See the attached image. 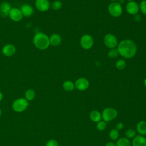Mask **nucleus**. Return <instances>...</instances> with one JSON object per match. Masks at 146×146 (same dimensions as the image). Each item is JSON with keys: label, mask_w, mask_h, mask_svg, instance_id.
Listing matches in <instances>:
<instances>
[{"label": "nucleus", "mask_w": 146, "mask_h": 146, "mask_svg": "<svg viewBox=\"0 0 146 146\" xmlns=\"http://www.w3.org/2000/svg\"><path fill=\"white\" fill-rule=\"evenodd\" d=\"M75 87L79 91L86 90L90 86V82L85 78H78L75 82Z\"/></svg>", "instance_id": "6e6552de"}, {"label": "nucleus", "mask_w": 146, "mask_h": 146, "mask_svg": "<svg viewBox=\"0 0 146 146\" xmlns=\"http://www.w3.org/2000/svg\"><path fill=\"white\" fill-rule=\"evenodd\" d=\"M127 1H128V2H130V1H133V0H127Z\"/></svg>", "instance_id": "e433bc0d"}, {"label": "nucleus", "mask_w": 146, "mask_h": 146, "mask_svg": "<svg viewBox=\"0 0 146 146\" xmlns=\"http://www.w3.org/2000/svg\"><path fill=\"white\" fill-rule=\"evenodd\" d=\"M139 10H140L141 12L146 15V0H143L139 5Z\"/></svg>", "instance_id": "cd10ccee"}, {"label": "nucleus", "mask_w": 146, "mask_h": 146, "mask_svg": "<svg viewBox=\"0 0 146 146\" xmlns=\"http://www.w3.org/2000/svg\"><path fill=\"white\" fill-rule=\"evenodd\" d=\"M105 146H116V144L113 141H108L105 144Z\"/></svg>", "instance_id": "7c9ffc66"}, {"label": "nucleus", "mask_w": 146, "mask_h": 146, "mask_svg": "<svg viewBox=\"0 0 146 146\" xmlns=\"http://www.w3.org/2000/svg\"><path fill=\"white\" fill-rule=\"evenodd\" d=\"M115 144L116 146H132L131 142L130 141L129 139L125 137L119 138Z\"/></svg>", "instance_id": "6ab92c4d"}, {"label": "nucleus", "mask_w": 146, "mask_h": 146, "mask_svg": "<svg viewBox=\"0 0 146 146\" xmlns=\"http://www.w3.org/2000/svg\"><path fill=\"white\" fill-rule=\"evenodd\" d=\"M11 9V5L9 2H2L0 5V15L2 17H6L9 16V14Z\"/></svg>", "instance_id": "4468645a"}, {"label": "nucleus", "mask_w": 146, "mask_h": 146, "mask_svg": "<svg viewBox=\"0 0 146 146\" xmlns=\"http://www.w3.org/2000/svg\"><path fill=\"white\" fill-rule=\"evenodd\" d=\"M33 43L36 48L40 50L47 49L50 45L49 37L44 33L38 32L33 37Z\"/></svg>", "instance_id": "f03ea898"}, {"label": "nucleus", "mask_w": 146, "mask_h": 146, "mask_svg": "<svg viewBox=\"0 0 146 146\" xmlns=\"http://www.w3.org/2000/svg\"><path fill=\"white\" fill-rule=\"evenodd\" d=\"M119 52L117 48L110 49L108 52V56L111 59H115L119 55Z\"/></svg>", "instance_id": "393cba45"}, {"label": "nucleus", "mask_w": 146, "mask_h": 146, "mask_svg": "<svg viewBox=\"0 0 146 146\" xmlns=\"http://www.w3.org/2000/svg\"><path fill=\"white\" fill-rule=\"evenodd\" d=\"M16 48L12 44H7L5 45L2 50V54L6 56H11L15 53Z\"/></svg>", "instance_id": "f8f14e48"}, {"label": "nucleus", "mask_w": 146, "mask_h": 146, "mask_svg": "<svg viewBox=\"0 0 146 146\" xmlns=\"http://www.w3.org/2000/svg\"><path fill=\"white\" fill-rule=\"evenodd\" d=\"M136 131L139 135H146V121L142 120L137 123L136 125Z\"/></svg>", "instance_id": "f3484780"}, {"label": "nucleus", "mask_w": 146, "mask_h": 146, "mask_svg": "<svg viewBox=\"0 0 146 146\" xmlns=\"http://www.w3.org/2000/svg\"><path fill=\"white\" fill-rule=\"evenodd\" d=\"M1 110L0 109V116H1Z\"/></svg>", "instance_id": "4c0bfd02"}, {"label": "nucleus", "mask_w": 146, "mask_h": 146, "mask_svg": "<svg viewBox=\"0 0 146 146\" xmlns=\"http://www.w3.org/2000/svg\"><path fill=\"white\" fill-rule=\"evenodd\" d=\"M119 54L126 59L133 58L136 54L137 47L135 43L131 39L121 41L117 46Z\"/></svg>", "instance_id": "f257e3e1"}, {"label": "nucleus", "mask_w": 146, "mask_h": 146, "mask_svg": "<svg viewBox=\"0 0 146 146\" xmlns=\"http://www.w3.org/2000/svg\"><path fill=\"white\" fill-rule=\"evenodd\" d=\"M123 127H124V124L121 122L118 123L116 125V129H117L118 131L122 129Z\"/></svg>", "instance_id": "c756f323"}, {"label": "nucleus", "mask_w": 146, "mask_h": 146, "mask_svg": "<svg viewBox=\"0 0 146 146\" xmlns=\"http://www.w3.org/2000/svg\"><path fill=\"white\" fill-rule=\"evenodd\" d=\"M107 127V123L106 121H98V123H96V129L100 131H104L106 128Z\"/></svg>", "instance_id": "a878e982"}, {"label": "nucleus", "mask_w": 146, "mask_h": 146, "mask_svg": "<svg viewBox=\"0 0 146 146\" xmlns=\"http://www.w3.org/2000/svg\"><path fill=\"white\" fill-rule=\"evenodd\" d=\"M115 66L116 67L117 69L120 70H122L123 69H124L126 67V62L124 59H120L119 60H118L116 64H115Z\"/></svg>", "instance_id": "5701e85b"}, {"label": "nucleus", "mask_w": 146, "mask_h": 146, "mask_svg": "<svg viewBox=\"0 0 146 146\" xmlns=\"http://www.w3.org/2000/svg\"><path fill=\"white\" fill-rule=\"evenodd\" d=\"M124 1H125V0H118V2H119L120 5H121V4L124 3Z\"/></svg>", "instance_id": "473e14b6"}, {"label": "nucleus", "mask_w": 146, "mask_h": 146, "mask_svg": "<svg viewBox=\"0 0 146 146\" xmlns=\"http://www.w3.org/2000/svg\"><path fill=\"white\" fill-rule=\"evenodd\" d=\"M90 118L93 122L98 123L102 119L101 113L97 110L92 111L90 113Z\"/></svg>", "instance_id": "a211bd4d"}, {"label": "nucleus", "mask_w": 146, "mask_h": 146, "mask_svg": "<svg viewBox=\"0 0 146 146\" xmlns=\"http://www.w3.org/2000/svg\"><path fill=\"white\" fill-rule=\"evenodd\" d=\"M28 106V100L25 98H18L13 102L12 107L15 112H21L24 111L27 108Z\"/></svg>", "instance_id": "39448f33"}, {"label": "nucleus", "mask_w": 146, "mask_h": 146, "mask_svg": "<svg viewBox=\"0 0 146 146\" xmlns=\"http://www.w3.org/2000/svg\"><path fill=\"white\" fill-rule=\"evenodd\" d=\"M63 88L66 91H72L75 88L74 83L70 80H66L63 83Z\"/></svg>", "instance_id": "aec40b11"}, {"label": "nucleus", "mask_w": 146, "mask_h": 146, "mask_svg": "<svg viewBox=\"0 0 146 146\" xmlns=\"http://www.w3.org/2000/svg\"><path fill=\"white\" fill-rule=\"evenodd\" d=\"M2 98H3V94L1 92H0V101L2 100Z\"/></svg>", "instance_id": "72a5a7b5"}, {"label": "nucleus", "mask_w": 146, "mask_h": 146, "mask_svg": "<svg viewBox=\"0 0 146 146\" xmlns=\"http://www.w3.org/2000/svg\"><path fill=\"white\" fill-rule=\"evenodd\" d=\"M50 43L53 46H57L59 45L62 42V38L60 35L56 33H54L51 34L49 38Z\"/></svg>", "instance_id": "dca6fc26"}, {"label": "nucleus", "mask_w": 146, "mask_h": 146, "mask_svg": "<svg viewBox=\"0 0 146 146\" xmlns=\"http://www.w3.org/2000/svg\"><path fill=\"white\" fill-rule=\"evenodd\" d=\"M108 11L111 16L119 17L123 13V8L119 2H112L108 5Z\"/></svg>", "instance_id": "20e7f679"}, {"label": "nucleus", "mask_w": 146, "mask_h": 146, "mask_svg": "<svg viewBox=\"0 0 146 146\" xmlns=\"http://www.w3.org/2000/svg\"><path fill=\"white\" fill-rule=\"evenodd\" d=\"M80 44L83 49L89 50L94 45V39L90 35L84 34L80 39Z\"/></svg>", "instance_id": "0eeeda50"}, {"label": "nucleus", "mask_w": 146, "mask_h": 146, "mask_svg": "<svg viewBox=\"0 0 146 146\" xmlns=\"http://www.w3.org/2000/svg\"><path fill=\"white\" fill-rule=\"evenodd\" d=\"M23 16L26 17H29L33 14L34 10L33 7L29 4L23 5L20 9Z\"/></svg>", "instance_id": "2eb2a0df"}, {"label": "nucleus", "mask_w": 146, "mask_h": 146, "mask_svg": "<svg viewBox=\"0 0 146 146\" xmlns=\"http://www.w3.org/2000/svg\"><path fill=\"white\" fill-rule=\"evenodd\" d=\"M51 8L54 10H58L62 8V3L61 1L59 0H56L54 1L51 4Z\"/></svg>", "instance_id": "bb28decb"}, {"label": "nucleus", "mask_w": 146, "mask_h": 146, "mask_svg": "<svg viewBox=\"0 0 146 146\" xmlns=\"http://www.w3.org/2000/svg\"><path fill=\"white\" fill-rule=\"evenodd\" d=\"M35 6L38 10L44 12L49 10L50 7V3L48 0H36Z\"/></svg>", "instance_id": "9b49d317"}, {"label": "nucleus", "mask_w": 146, "mask_h": 146, "mask_svg": "<svg viewBox=\"0 0 146 146\" xmlns=\"http://www.w3.org/2000/svg\"><path fill=\"white\" fill-rule=\"evenodd\" d=\"M102 119L106 122H108L114 120L117 116V111L112 107L104 108L102 113Z\"/></svg>", "instance_id": "7ed1b4c3"}, {"label": "nucleus", "mask_w": 146, "mask_h": 146, "mask_svg": "<svg viewBox=\"0 0 146 146\" xmlns=\"http://www.w3.org/2000/svg\"><path fill=\"white\" fill-rule=\"evenodd\" d=\"M104 44L110 49L115 48L118 45V41L116 37L112 34H106L103 39Z\"/></svg>", "instance_id": "423d86ee"}, {"label": "nucleus", "mask_w": 146, "mask_h": 146, "mask_svg": "<svg viewBox=\"0 0 146 146\" xmlns=\"http://www.w3.org/2000/svg\"><path fill=\"white\" fill-rule=\"evenodd\" d=\"M46 146H59V144L56 140L54 139H51L47 142Z\"/></svg>", "instance_id": "c85d7f7f"}, {"label": "nucleus", "mask_w": 146, "mask_h": 146, "mask_svg": "<svg viewBox=\"0 0 146 146\" xmlns=\"http://www.w3.org/2000/svg\"><path fill=\"white\" fill-rule=\"evenodd\" d=\"M136 131L132 128H129L126 130L125 132V137L128 138V139H133L135 136H136Z\"/></svg>", "instance_id": "b1692460"}, {"label": "nucleus", "mask_w": 146, "mask_h": 146, "mask_svg": "<svg viewBox=\"0 0 146 146\" xmlns=\"http://www.w3.org/2000/svg\"><path fill=\"white\" fill-rule=\"evenodd\" d=\"M135 19L136 21H140L141 20V17L140 15H135Z\"/></svg>", "instance_id": "2f4dec72"}, {"label": "nucleus", "mask_w": 146, "mask_h": 146, "mask_svg": "<svg viewBox=\"0 0 146 146\" xmlns=\"http://www.w3.org/2000/svg\"><path fill=\"white\" fill-rule=\"evenodd\" d=\"M127 12L131 15H136L139 11V5L135 1L128 2L125 6Z\"/></svg>", "instance_id": "9d476101"}, {"label": "nucleus", "mask_w": 146, "mask_h": 146, "mask_svg": "<svg viewBox=\"0 0 146 146\" xmlns=\"http://www.w3.org/2000/svg\"><path fill=\"white\" fill-rule=\"evenodd\" d=\"M119 131L116 129H112L109 133V137L110 138L111 140L115 141V140H117L119 139Z\"/></svg>", "instance_id": "4be33fe9"}, {"label": "nucleus", "mask_w": 146, "mask_h": 146, "mask_svg": "<svg viewBox=\"0 0 146 146\" xmlns=\"http://www.w3.org/2000/svg\"><path fill=\"white\" fill-rule=\"evenodd\" d=\"M144 86H145V87H146V78L144 79Z\"/></svg>", "instance_id": "f704fd0d"}, {"label": "nucleus", "mask_w": 146, "mask_h": 146, "mask_svg": "<svg viewBox=\"0 0 146 146\" xmlns=\"http://www.w3.org/2000/svg\"><path fill=\"white\" fill-rule=\"evenodd\" d=\"M25 99L27 100L31 101L33 99H34V98H35V92L33 89H29L25 92Z\"/></svg>", "instance_id": "412c9836"}, {"label": "nucleus", "mask_w": 146, "mask_h": 146, "mask_svg": "<svg viewBox=\"0 0 146 146\" xmlns=\"http://www.w3.org/2000/svg\"><path fill=\"white\" fill-rule=\"evenodd\" d=\"M110 1H112V2H116L117 0H110Z\"/></svg>", "instance_id": "c9c22d12"}, {"label": "nucleus", "mask_w": 146, "mask_h": 146, "mask_svg": "<svg viewBox=\"0 0 146 146\" xmlns=\"http://www.w3.org/2000/svg\"><path fill=\"white\" fill-rule=\"evenodd\" d=\"M132 146H146V138L144 136L136 135L131 142Z\"/></svg>", "instance_id": "ddd939ff"}, {"label": "nucleus", "mask_w": 146, "mask_h": 146, "mask_svg": "<svg viewBox=\"0 0 146 146\" xmlns=\"http://www.w3.org/2000/svg\"><path fill=\"white\" fill-rule=\"evenodd\" d=\"M9 16L10 18L14 22H19L23 18V15L21 10L17 7H13L10 9Z\"/></svg>", "instance_id": "1a4fd4ad"}]
</instances>
